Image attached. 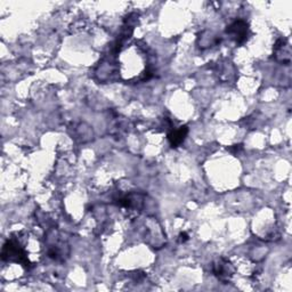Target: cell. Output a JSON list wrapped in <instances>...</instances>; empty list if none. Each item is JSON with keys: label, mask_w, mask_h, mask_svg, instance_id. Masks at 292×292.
Returning a JSON list of instances; mask_svg holds the SVG:
<instances>
[{"label": "cell", "mask_w": 292, "mask_h": 292, "mask_svg": "<svg viewBox=\"0 0 292 292\" xmlns=\"http://www.w3.org/2000/svg\"><path fill=\"white\" fill-rule=\"evenodd\" d=\"M46 245L48 256L56 262H64L70 254L68 241L63 238L61 232L49 229L46 234Z\"/></svg>", "instance_id": "1"}, {"label": "cell", "mask_w": 292, "mask_h": 292, "mask_svg": "<svg viewBox=\"0 0 292 292\" xmlns=\"http://www.w3.org/2000/svg\"><path fill=\"white\" fill-rule=\"evenodd\" d=\"M226 34L231 36V38L233 39L236 44H243L248 39L249 26L247 22L242 20L235 21L227 27Z\"/></svg>", "instance_id": "2"}, {"label": "cell", "mask_w": 292, "mask_h": 292, "mask_svg": "<svg viewBox=\"0 0 292 292\" xmlns=\"http://www.w3.org/2000/svg\"><path fill=\"white\" fill-rule=\"evenodd\" d=\"M214 272H215V274L218 276L219 280L225 282V281H229L231 277L233 276L235 270H234L233 265H232L229 261L221 258L214 265Z\"/></svg>", "instance_id": "3"}, {"label": "cell", "mask_w": 292, "mask_h": 292, "mask_svg": "<svg viewBox=\"0 0 292 292\" xmlns=\"http://www.w3.org/2000/svg\"><path fill=\"white\" fill-rule=\"evenodd\" d=\"M275 55L279 61L283 62L284 64L290 63V48L289 45L286 43L285 39H280L276 43V46L274 47Z\"/></svg>", "instance_id": "4"}, {"label": "cell", "mask_w": 292, "mask_h": 292, "mask_svg": "<svg viewBox=\"0 0 292 292\" xmlns=\"http://www.w3.org/2000/svg\"><path fill=\"white\" fill-rule=\"evenodd\" d=\"M187 133L188 129L186 126H183L178 129H176V131L171 132L168 135V140L171 147H178L182 145L185 141V138L187 136Z\"/></svg>", "instance_id": "5"}, {"label": "cell", "mask_w": 292, "mask_h": 292, "mask_svg": "<svg viewBox=\"0 0 292 292\" xmlns=\"http://www.w3.org/2000/svg\"><path fill=\"white\" fill-rule=\"evenodd\" d=\"M188 240V236L186 233H180L179 235V241L180 242H185V241Z\"/></svg>", "instance_id": "6"}]
</instances>
